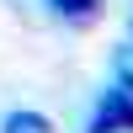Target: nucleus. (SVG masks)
I'll list each match as a JSON object with an SVG mask.
<instances>
[{"instance_id": "f257e3e1", "label": "nucleus", "mask_w": 133, "mask_h": 133, "mask_svg": "<svg viewBox=\"0 0 133 133\" xmlns=\"http://www.w3.org/2000/svg\"><path fill=\"white\" fill-rule=\"evenodd\" d=\"M85 133H133V91L112 85L101 96V107H96V117H91Z\"/></svg>"}, {"instance_id": "20e7f679", "label": "nucleus", "mask_w": 133, "mask_h": 133, "mask_svg": "<svg viewBox=\"0 0 133 133\" xmlns=\"http://www.w3.org/2000/svg\"><path fill=\"white\" fill-rule=\"evenodd\" d=\"M112 75H117L123 91H133V43H123V48L112 53Z\"/></svg>"}, {"instance_id": "f03ea898", "label": "nucleus", "mask_w": 133, "mask_h": 133, "mask_svg": "<svg viewBox=\"0 0 133 133\" xmlns=\"http://www.w3.org/2000/svg\"><path fill=\"white\" fill-rule=\"evenodd\" d=\"M0 133H53V123H48L43 112H27V107H21V112H5Z\"/></svg>"}, {"instance_id": "7ed1b4c3", "label": "nucleus", "mask_w": 133, "mask_h": 133, "mask_svg": "<svg viewBox=\"0 0 133 133\" xmlns=\"http://www.w3.org/2000/svg\"><path fill=\"white\" fill-rule=\"evenodd\" d=\"M48 5H53V16H64V21H96L101 0H48Z\"/></svg>"}]
</instances>
